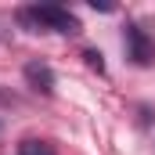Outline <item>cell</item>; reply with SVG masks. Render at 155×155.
I'll return each mask as SVG.
<instances>
[{
    "label": "cell",
    "instance_id": "cell-1",
    "mask_svg": "<svg viewBox=\"0 0 155 155\" xmlns=\"http://www.w3.org/2000/svg\"><path fill=\"white\" fill-rule=\"evenodd\" d=\"M18 22L29 29V33H61V36H76L79 22L69 7H58V4H36V7H22L18 11Z\"/></svg>",
    "mask_w": 155,
    "mask_h": 155
},
{
    "label": "cell",
    "instance_id": "cell-2",
    "mask_svg": "<svg viewBox=\"0 0 155 155\" xmlns=\"http://www.w3.org/2000/svg\"><path fill=\"white\" fill-rule=\"evenodd\" d=\"M123 43H126V58H130L134 65H152L155 61V43L148 40V33H144L141 25H126Z\"/></svg>",
    "mask_w": 155,
    "mask_h": 155
},
{
    "label": "cell",
    "instance_id": "cell-3",
    "mask_svg": "<svg viewBox=\"0 0 155 155\" xmlns=\"http://www.w3.org/2000/svg\"><path fill=\"white\" fill-rule=\"evenodd\" d=\"M25 83L36 94H54V69L47 61H29L25 65Z\"/></svg>",
    "mask_w": 155,
    "mask_h": 155
},
{
    "label": "cell",
    "instance_id": "cell-4",
    "mask_svg": "<svg viewBox=\"0 0 155 155\" xmlns=\"http://www.w3.org/2000/svg\"><path fill=\"white\" fill-rule=\"evenodd\" d=\"M18 155H54V148H51L47 141H22Z\"/></svg>",
    "mask_w": 155,
    "mask_h": 155
},
{
    "label": "cell",
    "instance_id": "cell-5",
    "mask_svg": "<svg viewBox=\"0 0 155 155\" xmlns=\"http://www.w3.org/2000/svg\"><path fill=\"white\" fill-rule=\"evenodd\" d=\"M83 58H87V65H90V69H97V72H105V61H101V54H97V51H87Z\"/></svg>",
    "mask_w": 155,
    "mask_h": 155
},
{
    "label": "cell",
    "instance_id": "cell-6",
    "mask_svg": "<svg viewBox=\"0 0 155 155\" xmlns=\"http://www.w3.org/2000/svg\"><path fill=\"white\" fill-rule=\"evenodd\" d=\"M0 134H4V123H0Z\"/></svg>",
    "mask_w": 155,
    "mask_h": 155
}]
</instances>
